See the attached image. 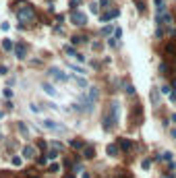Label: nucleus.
Returning <instances> with one entry per match:
<instances>
[{
	"mask_svg": "<svg viewBox=\"0 0 176 178\" xmlns=\"http://www.w3.org/2000/svg\"><path fill=\"white\" fill-rule=\"evenodd\" d=\"M159 2H164V0H156V4H159Z\"/></svg>",
	"mask_w": 176,
	"mask_h": 178,
	"instance_id": "nucleus-51",
	"label": "nucleus"
},
{
	"mask_svg": "<svg viewBox=\"0 0 176 178\" xmlns=\"http://www.w3.org/2000/svg\"><path fill=\"white\" fill-rule=\"evenodd\" d=\"M108 44H110V46H118V41H116V37H112V39H108Z\"/></svg>",
	"mask_w": 176,
	"mask_h": 178,
	"instance_id": "nucleus-44",
	"label": "nucleus"
},
{
	"mask_svg": "<svg viewBox=\"0 0 176 178\" xmlns=\"http://www.w3.org/2000/svg\"><path fill=\"white\" fill-rule=\"evenodd\" d=\"M58 155H60V151H58V149H54V147L48 151V160H56Z\"/></svg>",
	"mask_w": 176,
	"mask_h": 178,
	"instance_id": "nucleus-24",
	"label": "nucleus"
},
{
	"mask_svg": "<svg viewBox=\"0 0 176 178\" xmlns=\"http://www.w3.org/2000/svg\"><path fill=\"white\" fill-rule=\"evenodd\" d=\"M106 153H108L110 158H116V155L120 153V147H118V143H110V145L106 147Z\"/></svg>",
	"mask_w": 176,
	"mask_h": 178,
	"instance_id": "nucleus-10",
	"label": "nucleus"
},
{
	"mask_svg": "<svg viewBox=\"0 0 176 178\" xmlns=\"http://www.w3.org/2000/svg\"><path fill=\"white\" fill-rule=\"evenodd\" d=\"M108 120H110V124H112V126H116L118 122H120V104H118V102H112V104H110Z\"/></svg>",
	"mask_w": 176,
	"mask_h": 178,
	"instance_id": "nucleus-2",
	"label": "nucleus"
},
{
	"mask_svg": "<svg viewBox=\"0 0 176 178\" xmlns=\"http://www.w3.org/2000/svg\"><path fill=\"white\" fill-rule=\"evenodd\" d=\"M112 31H114V29H112V27H108V25H106V27H102V35H110Z\"/></svg>",
	"mask_w": 176,
	"mask_h": 178,
	"instance_id": "nucleus-30",
	"label": "nucleus"
},
{
	"mask_svg": "<svg viewBox=\"0 0 176 178\" xmlns=\"http://www.w3.org/2000/svg\"><path fill=\"white\" fill-rule=\"evenodd\" d=\"M37 166H48V158H37Z\"/></svg>",
	"mask_w": 176,
	"mask_h": 178,
	"instance_id": "nucleus-33",
	"label": "nucleus"
},
{
	"mask_svg": "<svg viewBox=\"0 0 176 178\" xmlns=\"http://www.w3.org/2000/svg\"><path fill=\"white\" fill-rule=\"evenodd\" d=\"M151 104H153V106H159V95H158V89H151Z\"/></svg>",
	"mask_w": 176,
	"mask_h": 178,
	"instance_id": "nucleus-22",
	"label": "nucleus"
},
{
	"mask_svg": "<svg viewBox=\"0 0 176 178\" xmlns=\"http://www.w3.org/2000/svg\"><path fill=\"white\" fill-rule=\"evenodd\" d=\"M17 128H19V133H21L23 139H29V128L25 126V122H17Z\"/></svg>",
	"mask_w": 176,
	"mask_h": 178,
	"instance_id": "nucleus-15",
	"label": "nucleus"
},
{
	"mask_svg": "<svg viewBox=\"0 0 176 178\" xmlns=\"http://www.w3.org/2000/svg\"><path fill=\"white\" fill-rule=\"evenodd\" d=\"M137 11H139V13H143V11H145V4H143L141 0H137Z\"/></svg>",
	"mask_w": 176,
	"mask_h": 178,
	"instance_id": "nucleus-37",
	"label": "nucleus"
},
{
	"mask_svg": "<svg viewBox=\"0 0 176 178\" xmlns=\"http://www.w3.org/2000/svg\"><path fill=\"white\" fill-rule=\"evenodd\" d=\"M162 93L170 95V93H172V87H170V85H162Z\"/></svg>",
	"mask_w": 176,
	"mask_h": 178,
	"instance_id": "nucleus-32",
	"label": "nucleus"
},
{
	"mask_svg": "<svg viewBox=\"0 0 176 178\" xmlns=\"http://www.w3.org/2000/svg\"><path fill=\"white\" fill-rule=\"evenodd\" d=\"M0 29H2V31H8L11 25H8V23H0Z\"/></svg>",
	"mask_w": 176,
	"mask_h": 178,
	"instance_id": "nucleus-39",
	"label": "nucleus"
},
{
	"mask_svg": "<svg viewBox=\"0 0 176 178\" xmlns=\"http://www.w3.org/2000/svg\"><path fill=\"white\" fill-rule=\"evenodd\" d=\"M58 170H60V166H58V164H50V166H48V172H50V174L58 172Z\"/></svg>",
	"mask_w": 176,
	"mask_h": 178,
	"instance_id": "nucleus-28",
	"label": "nucleus"
},
{
	"mask_svg": "<svg viewBox=\"0 0 176 178\" xmlns=\"http://www.w3.org/2000/svg\"><path fill=\"white\" fill-rule=\"evenodd\" d=\"M174 52H176V44H174V41L168 44V46L164 48V54H166V56H170V54H174Z\"/></svg>",
	"mask_w": 176,
	"mask_h": 178,
	"instance_id": "nucleus-21",
	"label": "nucleus"
},
{
	"mask_svg": "<svg viewBox=\"0 0 176 178\" xmlns=\"http://www.w3.org/2000/svg\"><path fill=\"white\" fill-rule=\"evenodd\" d=\"M44 128H48V130H54V133H64V126L58 124V122H54L50 118H44V122H42Z\"/></svg>",
	"mask_w": 176,
	"mask_h": 178,
	"instance_id": "nucleus-5",
	"label": "nucleus"
},
{
	"mask_svg": "<svg viewBox=\"0 0 176 178\" xmlns=\"http://www.w3.org/2000/svg\"><path fill=\"white\" fill-rule=\"evenodd\" d=\"M2 95H4L6 100H11V97H13V89H11V87H6L4 91H2Z\"/></svg>",
	"mask_w": 176,
	"mask_h": 178,
	"instance_id": "nucleus-29",
	"label": "nucleus"
},
{
	"mask_svg": "<svg viewBox=\"0 0 176 178\" xmlns=\"http://www.w3.org/2000/svg\"><path fill=\"white\" fill-rule=\"evenodd\" d=\"M70 21H73V25H77V27H83V25H87V17L77 8V11H73L70 13Z\"/></svg>",
	"mask_w": 176,
	"mask_h": 178,
	"instance_id": "nucleus-3",
	"label": "nucleus"
},
{
	"mask_svg": "<svg viewBox=\"0 0 176 178\" xmlns=\"http://www.w3.org/2000/svg\"><path fill=\"white\" fill-rule=\"evenodd\" d=\"M64 52L69 54V56H73V58H77V56H79V52H77L73 46H64Z\"/></svg>",
	"mask_w": 176,
	"mask_h": 178,
	"instance_id": "nucleus-23",
	"label": "nucleus"
},
{
	"mask_svg": "<svg viewBox=\"0 0 176 178\" xmlns=\"http://www.w3.org/2000/svg\"><path fill=\"white\" fill-rule=\"evenodd\" d=\"M6 72H8V69H6V66H4V64H2V66H0V77H4V75H6Z\"/></svg>",
	"mask_w": 176,
	"mask_h": 178,
	"instance_id": "nucleus-43",
	"label": "nucleus"
},
{
	"mask_svg": "<svg viewBox=\"0 0 176 178\" xmlns=\"http://www.w3.org/2000/svg\"><path fill=\"white\" fill-rule=\"evenodd\" d=\"M52 147H54V149H58V151H60V149H62V143H58V141H54V143H52Z\"/></svg>",
	"mask_w": 176,
	"mask_h": 178,
	"instance_id": "nucleus-42",
	"label": "nucleus"
},
{
	"mask_svg": "<svg viewBox=\"0 0 176 178\" xmlns=\"http://www.w3.org/2000/svg\"><path fill=\"white\" fill-rule=\"evenodd\" d=\"M141 166H143V170H149V168H151V160H143Z\"/></svg>",
	"mask_w": 176,
	"mask_h": 178,
	"instance_id": "nucleus-31",
	"label": "nucleus"
},
{
	"mask_svg": "<svg viewBox=\"0 0 176 178\" xmlns=\"http://www.w3.org/2000/svg\"><path fill=\"white\" fill-rule=\"evenodd\" d=\"M164 178H174V174H168V176H164Z\"/></svg>",
	"mask_w": 176,
	"mask_h": 178,
	"instance_id": "nucleus-50",
	"label": "nucleus"
},
{
	"mask_svg": "<svg viewBox=\"0 0 176 178\" xmlns=\"http://www.w3.org/2000/svg\"><path fill=\"white\" fill-rule=\"evenodd\" d=\"M87 97L91 100V102H95V100L100 97V91H97V87H89V91H87Z\"/></svg>",
	"mask_w": 176,
	"mask_h": 178,
	"instance_id": "nucleus-16",
	"label": "nucleus"
},
{
	"mask_svg": "<svg viewBox=\"0 0 176 178\" xmlns=\"http://www.w3.org/2000/svg\"><path fill=\"white\" fill-rule=\"evenodd\" d=\"M131 116H133V122H135V124H141V122H143V108H141V106H135Z\"/></svg>",
	"mask_w": 176,
	"mask_h": 178,
	"instance_id": "nucleus-9",
	"label": "nucleus"
},
{
	"mask_svg": "<svg viewBox=\"0 0 176 178\" xmlns=\"http://www.w3.org/2000/svg\"><path fill=\"white\" fill-rule=\"evenodd\" d=\"M70 69H73V71H77V72H81V75H85V71H83L81 66H75V64H70Z\"/></svg>",
	"mask_w": 176,
	"mask_h": 178,
	"instance_id": "nucleus-38",
	"label": "nucleus"
},
{
	"mask_svg": "<svg viewBox=\"0 0 176 178\" xmlns=\"http://www.w3.org/2000/svg\"><path fill=\"white\" fill-rule=\"evenodd\" d=\"M85 145H87V143H83L81 139H73V141H70V147H73V149H83Z\"/></svg>",
	"mask_w": 176,
	"mask_h": 178,
	"instance_id": "nucleus-19",
	"label": "nucleus"
},
{
	"mask_svg": "<svg viewBox=\"0 0 176 178\" xmlns=\"http://www.w3.org/2000/svg\"><path fill=\"white\" fill-rule=\"evenodd\" d=\"M81 178H91V174L89 172H81Z\"/></svg>",
	"mask_w": 176,
	"mask_h": 178,
	"instance_id": "nucleus-46",
	"label": "nucleus"
},
{
	"mask_svg": "<svg viewBox=\"0 0 176 178\" xmlns=\"http://www.w3.org/2000/svg\"><path fill=\"white\" fill-rule=\"evenodd\" d=\"M2 50L4 52H11V50H15V44L11 39H2Z\"/></svg>",
	"mask_w": 176,
	"mask_h": 178,
	"instance_id": "nucleus-17",
	"label": "nucleus"
},
{
	"mask_svg": "<svg viewBox=\"0 0 176 178\" xmlns=\"http://www.w3.org/2000/svg\"><path fill=\"white\" fill-rule=\"evenodd\" d=\"M73 170H75V172H83V166H81V164H75Z\"/></svg>",
	"mask_w": 176,
	"mask_h": 178,
	"instance_id": "nucleus-40",
	"label": "nucleus"
},
{
	"mask_svg": "<svg viewBox=\"0 0 176 178\" xmlns=\"http://www.w3.org/2000/svg\"><path fill=\"white\" fill-rule=\"evenodd\" d=\"M81 155H83L85 160H91V158L95 155V147H93V145H85V147L81 149Z\"/></svg>",
	"mask_w": 176,
	"mask_h": 178,
	"instance_id": "nucleus-11",
	"label": "nucleus"
},
{
	"mask_svg": "<svg viewBox=\"0 0 176 178\" xmlns=\"http://www.w3.org/2000/svg\"><path fill=\"white\" fill-rule=\"evenodd\" d=\"M170 100H172V104H176V91H172V93H170Z\"/></svg>",
	"mask_w": 176,
	"mask_h": 178,
	"instance_id": "nucleus-45",
	"label": "nucleus"
},
{
	"mask_svg": "<svg viewBox=\"0 0 176 178\" xmlns=\"http://www.w3.org/2000/svg\"><path fill=\"white\" fill-rule=\"evenodd\" d=\"M0 137H2V133H0Z\"/></svg>",
	"mask_w": 176,
	"mask_h": 178,
	"instance_id": "nucleus-53",
	"label": "nucleus"
},
{
	"mask_svg": "<svg viewBox=\"0 0 176 178\" xmlns=\"http://www.w3.org/2000/svg\"><path fill=\"white\" fill-rule=\"evenodd\" d=\"M89 11H91L93 15H97V13H100V4H97V2H91V4H89Z\"/></svg>",
	"mask_w": 176,
	"mask_h": 178,
	"instance_id": "nucleus-26",
	"label": "nucleus"
},
{
	"mask_svg": "<svg viewBox=\"0 0 176 178\" xmlns=\"http://www.w3.org/2000/svg\"><path fill=\"white\" fill-rule=\"evenodd\" d=\"M73 81H75V85H77V87H87V79H83V77H77V75H75V77H73Z\"/></svg>",
	"mask_w": 176,
	"mask_h": 178,
	"instance_id": "nucleus-18",
	"label": "nucleus"
},
{
	"mask_svg": "<svg viewBox=\"0 0 176 178\" xmlns=\"http://www.w3.org/2000/svg\"><path fill=\"white\" fill-rule=\"evenodd\" d=\"M118 15H120V11H118V8H114V11H108V13H104V15H102L100 19H102V21L106 23V21H110V19H116Z\"/></svg>",
	"mask_w": 176,
	"mask_h": 178,
	"instance_id": "nucleus-13",
	"label": "nucleus"
},
{
	"mask_svg": "<svg viewBox=\"0 0 176 178\" xmlns=\"http://www.w3.org/2000/svg\"><path fill=\"white\" fill-rule=\"evenodd\" d=\"M100 6H108V0H100Z\"/></svg>",
	"mask_w": 176,
	"mask_h": 178,
	"instance_id": "nucleus-47",
	"label": "nucleus"
},
{
	"mask_svg": "<svg viewBox=\"0 0 176 178\" xmlns=\"http://www.w3.org/2000/svg\"><path fill=\"white\" fill-rule=\"evenodd\" d=\"M79 4H81V0H70V6H73V11H75Z\"/></svg>",
	"mask_w": 176,
	"mask_h": 178,
	"instance_id": "nucleus-41",
	"label": "nucleus"
},
{
	"mask_svg": "<svg viewBox=\"0 0 176 178\" xmlns=\"http://www.w3.org/2000/svg\"><path fill=\"white\" fill-rule=\"evenodd\" d=\"M21 153H23V158H27V160H33L35 155H37V147H33V145H25Z\"/></svg>",
	"mask_w": 176,
	"mask_h": 178,
	"instance_id": "nucleus-8",
	"label": "nucleus"
},
{
	"mask_svg": "<svg viewBox=\"0 0 176 178\" xmlns=\"http://www.w3.org/2000/svg\"><path fill=\"white\" fill-rule=\"evenodd\" d=\"M42 89H44V91H46L50 97H56V95H58V91H56V89H54V85H50V83H44V85H42Z\"/></svg>",
	"mask_w": 176,
	"mask_h": 178,
	"instance_id": "nucleus-14",
	"label": "nucleus"
},
{
	"mask_svg": "<svg viewBox=\"0 0 176 178\" xmlns=\"http://www.w3.org/2000/svg\"><path fill=\"white\" fill-rule=\"evenodd\" d=\"M85 39H87L85 35H73V37H70V41H73V46H79V44H83Z\"/></svg>",
	"mask_w": 176,
	"mask_h": 178,
	"instance_id": "nucleus-20",
	"label": "nucleus"
},
{
	"mask_svg": "<svg viewBox=\"0 0 176 178\" xmlns=\"http://www.w3.org/2000/svg\"><path fill=\"white\" fill-rule=\"evenodd\" d=\"M158 25L159 27H172V15L166 11L164 15H159L158 17Z\"/></svg>",
	"mask_w": 176,
	"mask_h": 178,
	"instance_id": "nucleus-7",
	"label": "nucleus"
},
{
	"mask_svg": "<svg viewBox=\"0 0 176 178\" xmlns=\"http://www.w3.org/2000/svg\"><path fill=\"white\" fill-rule=\"evenodd\" d=\"M170 120H172V122H174V124H176V112H174V114H172V118H170Z\"/></svg>",
	"mask_w": 176,
	"mask_h": 178,
	"instance_id": "nucleus-48",
	"label": "nucleus"
},
{
	"mask_svg": "<svg viewBox=\"0 0 176 178\" xmlns=\"http://www.w3.org/2000/svg\"><path fill=\"white\" fill-rule=\"evenodd\" d=\"M29 178H37V176H29Z\"/></svg>",
	"mask_w": 176,
	"mask_h": 178,
	"instance_id": "nucleus-52",
	"label": "nucleus"
},
{
	"mask_svg": "<svg viewBox=\"0 0 176 178\" xmlns=\"http://www.w3.org/2000/svg\"><path fill=\"white\" fill-rule=\"evenodd\" d=\"M48 72H50V77H52L54 81H60V83H64V81H69V79H70L66 72H62L60 69H56V66H52Z\"/></svg>",
	"mask_w": 176,
	"mask_h": 178,
	"instance_id": "nucleus-4",
	"label": "nucleus"
},
{
	"mask_svg": "<svg viewBox=\"0 0 176 178\" xmlns=\"http://www.w3.org/2000/svg\"><path fill=\"white\" fill-rule=\"evenodd\" d=\"M64 178H75V174H66V176H64Z\"/></svg>",
	"mask_w": 176,
	"mask_h": 178,
	"instance_id": "nucleus-49",
	"label": "nucleus"
},
{
	"mask_svg": "<svg viewBox=\"0 0 176 178\" xmlns=\"http://www.w3.org/2000/svg\"><path fill=\"white\" fill-rule=\"evenodd\" d=\"M114 37H116V39H120V37H122V29H120V27H116V29H114Z\"/></svg>",
	"mask_w": 176,
	"mask_h": 178,
	"instance_id": "nucleus-34",
	"label": "nucleus"
},
{
	"mask_svg": "<svg viewBox=\"0 0 176 178\" xmlns=\"http://www.w3.org/2000/svg\"><path fill=\"white\" fill-rule=\"evenodd\" d=\"M126 93H128V95H133V93H135V87H133V85H131V83H128V85H126Z\"/></svg>",
	"mask_w": 176,
	"mask_h": 178,
	"instance_id": "nucleus-36",
	"label": "nucleus"
},
{
	"mask_svg": "<svg viewBox=\"0 0 176 178\" xmlns=\"http://www.w3.org/2000/svg\"><path fill=\"white\" fill-rule=\"evenodd\" d=\"M11 161H13V166H17V168H19V166H23V158H19V155H15Z\"/></svg>",
	"mask_w": 176,
	"mask_h": 178,
	"instance_id": "nucleus-27",
	"label": "nucleus"
},
{
	"mask_svg": "<svg viewBox=\"0 0 176 178\" xmlns=\"http://www.w3.org/2000/svg\"><path fill=\"white\" fill-rule=\"evenodd\" d=\"M118 147H120V151H128V149L133 147V141H131V139L120 137V139H118Z\"/></svg>",
	"mask_w": 176,
	"mask_h": 178,
	"instance_id": "nucleus-12",
	"label": "nucleus"
},
{
	"mask_svg": "<svg viewBox=\"0 0 176 178\" xmlns=\"http://www.w3.org/2000/svg\"><path fill=\"white\" fill-rule=\"evenodd\" d=\"M159 72H162V75H166V72H168V64H166V62H162V64H159Z\"/></svg>",
	"mask_w": 176,
	"mask_h": 178,
	"instance_id": "nucleus-35",
	"label": "nucleus"
},
{
	"mask_svg": "<svg viewBox=\"0 0 176 178\" xmlns=\"http://www.w3.org/2000/svg\"><path fill=\"white\" fill-rule=\"evenodd\" d=\"M17 19L21 21V23H31V21H35V11L31 4H19L17 6Z\"/></svg>",
	"mask_w": 176,
	"mask_h": 178,
	"instance_id": "nucleus-1",
	"label": "nucleus"
},
{
	"mask_svg": "<svg viewBox=\"0 0 176 178\" xmlns=\"http://www.w3.org/2000/svg\"><path fill=\"white\" fill-rule=\"evenodd\" d=\"M13 52H15V56H17L19 60H25V58H27V46H25L23 41H17Z\"/></svg>",
	"mask_w": 176,
	"mask_h": 178,
	"instance_id": "nucleus-6",
	"label": "nucleus"
},
{
	"mask_svg": "<svg viewBox=\"0 0 176 178\" xmlns=\"http://www.w3.org/2000/svg\"><path fill=\"white\" fill-rule=\"evenodd\" d=\"M159 160H164V161H168V164H170V161H172V153H170V151H164V153L159 155Z\"/></svg>",
	"mask_w": 176,
	"mask_h": 178,
	"instance_id": "nucleus-25",
	"label": "nucleus"
}]
</instances>
